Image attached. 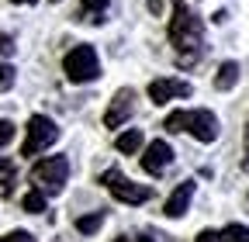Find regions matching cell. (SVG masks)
Listing matches in <instances>:
<instances>
[{"instance_id": "obj_7", "label": "cell", "mask_w": 249, "mask_h": 242, "mask_svg": "<svg viewBox=\"0 0 249 242\" xmlns=\"http://www.w3.org/2000/svg\"><path fill=\"white\" fill-rule=\"evenodd\" d=\"M170 166H173V145L166 138H152L142 153V170L149 176H163Z\"/></svg>"}, {"instance_id": "obj_22", "label": "cell", "mask_w": 249, "mask_h": 242, "mask_svg": "<svg viewBox=\"0 0 249 242\" xmlns=\"http://www.w3.org/2000/svg\"><path fill=\"white\" fill-rule=\"evenodd\" d=\"M14 52V38L11 35H0V55H11Z\"/></svg>"}, {"instance_id": "obj_2", "label": "cell", "mask_w": 249, "mask_h": 242, "mask_svg": "<svg viewBox=\"0 0 249 242\" xmlns=\"http://www.w3.org/2000/svg\"><path fill=\"white\" fill-rule=\"evenodd\" d=\"M166 132H187L194 135L197 142H214L218 138V118L208 111V107H197V111H173L166 114Z\"/></svg>"}, {"instance_id": "obj_3", "label": "cell", "mask_w": 249, "mask_h": 242, "mask_svg": "<svg viewBox=\"0 0 249 242\" xmlns=\"http://www.w3.org/2000/svg\"><path fill=\"white\" fill-rule=\"evenodd\" d=\"M62 69H66L70 83H90L101 76V63H97V49L93 45H73L66 55H62Z\"/></svg>"}, {"instance_id": "obj_5", "label": "cell", "mask_w": 249, "mask_h": 242, "mask_svg": "<svg viewBox=\"0 0 249 242\" xmlns=\"http://www.w3.org/2000/svg\"><path fill=\"white\" fill-rule=\"evenodd\" d=\"M59 142V125L45 114H31L28 121V135H24V145H21V156H38L45 153L49 145Z\"/></svg>"}, {"instance_id": "obj_19", "label": "cell", "mask_w": 249, "mask_h": 242, "mask_svg": "<svg viewBox=\"0 0 249 242\" xmlns=\"http://www.w3.org/2000/svg\"><path fill=\"white\" fill-rule=\"evenodd\" d=\"M11 138H14V125H11L7 118H0V149H4Z\"/></svg>"}, {"instance_id": "obj_21", "label": "cell", "mask_w": 249, "mask_h": 242, "mask_svg": "<svg viewBox=\"0 0 249 242\" xmlns=\"http://www.w3.org/2000/svg\"><path fill=\"white\" fill-rule=\"evenodd\" d=\"M194 242H225V239H222V232L204 228V232H197V239H194Z\"/></svg>"}, {"instance_id": "obj_20", "label": "cell", "mask_w": 249, "mask_h": 242, "mask_svg": "<svg viewBox=\"0 0 249 242\" xmlns=\"http://www.w3.org/2000/svg\"><path fill=\"white\" fill-rule=\"evenodd\" d=\"M0 242H35V235H31V232H24V228H18V232H7Z\"/></svg>"}, {"instance_id": "obj_23", "label": "cell", "mask_w": 249, "mask_h": 242, "mask_svg": "<svg viewBox=\"0 0 249 242\" xmlns=\"http://www.w3.org/2000/svg\"><path fill=\"white\" fill-rule=\"evenodd\" d=\"M118 242H156V239H149V235H135V239H128V235H121Z\"/></svg>"}, {"instance_id": "obj_8", "label": "cell", "mask_w": 249, "mask_h": 242, "mask_svg": "<svg viewBox=\"0 0 249 242\" xmlns=\"http://www.w3.org/2000/svg\"><path fill=\"white\" fill-rule=\"evenodd\" d=\"M132 114H135V90L121 86L118 94L111 97V107L104 111V128H121Z\"/></svg>"}, {"instance_id": "obj_4", "label": "cell", "mask_w": 249, "mask_h": 242, "mask_svg": "<svg viewBox=\"0 0 249 242\" xmlns=\"http://www.w3.org/2000/svg\"><path fill=\"white\" fill-rule=\"evenodd\" d=\"M66 180H70V156H45L31 170V184L38 190H45L49 197H55L66 187Z\"/></svg>"}, {"instance_id": "obj_14", "label": "cell", "mask_w": 249, "mask_h": 242, "mask_svg": "<svg viewBox=\"0 0 249 242\" xmlns=\"http://www.w3.org/2000/svg\"><path fill=\"white\" fill-rule=\"evenodd\" d=\"M45 197H49V194L35 187L31 194H24V197H21V207L28 211V215H38V211H45Z\"/></svg>"}, {"instance_id": "obj_16", "label": "cell", "mask_w": 249, "mask_h": 242, "mask_svg": "<svg viewBox=\"0 0 249 242\" xmlns=\"http://www.w3.org/2000/svg\"><path fill=\"white\" fill-rule=\"evenodd\" d=\"M222 239L225 242H249V225H225Z\"/></svg>"}, {"instance_id": "obj_6", "label": "cell", "mask_w": 249, "mask_h": 242, "mask_svg": "<svg viewBox=\"0 0 249 242\" xmlns=\"http://www.w3.org/2000/svg\"><path fill=\"white\" fill-rule=\"evenodd\" d=\"M101 184H104V187L111 190V197L121 201V204H145V201L152 197V187L135 184V180H124L118 170H104V173H101Z\"/></svg>"}, {"instance_id": "obj_18", "label": "cell", "mask_w": 249, "mask_h": 242, "mask_svg": "<svg viewBox=\"0 0 249 242\" xmlns=\"http://www.w3.org/2000/svg\"><path fill=\"white\" fill-rule=\"evenodd\" d=\"M14 80H18L14 66H7V63H0V90H11V86H14Z\"/></svg>"}, {"instance_id": "obj_10", "label": "cell", "mask_w": 249, "mask_h": 242, "mask_svg": "<svg viewBox=\"0 0 249 242\" xmlns=\"http://www.w3.org/2000/svg\"><path fill=\"white\" fill-rule=\"evenodd\" d=\"M194 190H197L194 180H183V184L166 197L163 215H166V218H183V215H187V207H191V201H194Z\"/></svg>"}, {"instance_id": "obj_12", "label": "cell", "mask_w": 249, "mask_h": 242, "mask_svg": "<svg viewBox=\"0 0 249 242\" xmlns=\"http://www.w3.org/2000/svg\"><path fill=\"white\" fill-rule=\"evenodd\" d=\"M239 83V63H222L218 66V76H214V90H232Z\"/></svg>"}, {"instance_id": "obj_1", "label": "cell", "mask_w": 249, "mask_h": 242, "mask_svg": "<svg viewBox=\"0 0 249 242\" xmlns=\"http://www.w3.org/2000/svg\"><path fill=\"white\" fill-rule=\"evenodd\" d=\"M170 42H173V52H177V66H183V69H191L204 52V21L183 0H173Z\"/></svg>"}, {"instance_id": "obj_13", "label": "cell", "mask_w": 249, "mask_h": 242, "mask_svg": "<svg viewBox=\"0 0 249 242\" xmlns=\"http://www.w3.org/2000/svg\"><path fill=\"white\" fill-rule=\"evenodd\" d=\"M114 149H118V153H124V156L139 153V149H142V132H139V128H128V132H121V135L114 138Z\"/></svg>"}, {"instance_id": "obj_11", "label": "cell", "mask_w": 249, "mask_h": 242, "mask_svg": "<svg viewBox=\"0 0 249 242\" xmlns=\"http://www.w3.org/2000/svg\"><path fill=\"white\" fill-rule=\"evenodd\" d=\"M107 11H111V0H80V17L90 24H101Z\"/></svg>"}, {"instance_id": "obj_9", "label": "cell", "mask_w": 249, "mask_h": 242, "mask_svg": "<svg viewBox=\"0 0 249 242\" xmlns=\"http://www.w3.org/2000/svg\"><path fill=\"white\" fill-rule=\"evenodd\" d=\"M191 94H194V86L183 83V80L160 76V80L149 83V101H152L156 107H163V104H170V101H177V97H191Z\"/></svg>"}, {"instance_id": "obj_17", "label": "cell", "mask_w": 249, "mask_h": 242, "mask_svg": "<svg viewBox=\"0 0 249 242\" xmlns=\"http://www.w3.org/2000/svg\"><path fill=\"white\" fill-rule=\"evenodd\" d=\"M11 184H14V163L0 159V187H4V194H11Z\"/></svg>"}, {"instance_id": "obj_26", "label": "cell", "mask_w": 249, "mask_h": 242, "mask_svg": "<svg viewBox=\"0 0 249 242\" xmlns=\"http://www.w3.org/2000/svg\"><path fill=\"white\" fill-rule=\"evenodd\" d=\"M52 4H59V0H52Z\"/></svg>"}, {"instance_id": "obj_25", "label": "cell", "mask_w": 249, "mask_h": 242, "mask_svg": "<svg viewBox=\"0 0 249 242\" xmlns=\"http://www.w3.org/2000/svg\"><path fill=\"white\" fill-rule=\"evenodd\" d=\"M11 4H28L31 7V4H38V0H11Z\"/></svg>"}, {"instance_id": "obj_24", "label": "cell", "mask_w": 249, "mask_h": 242, "mask_svg": "<svg viewBox=\"0 0 249 242\" xmlns=\"http://www.w3.org/2000/svg\"><path fill=\"white\" fill-rule=\"evenodd\" d=\"M246 170H249V132H246V163H242Z\"/></svg>"}, {"instance_id": "obj_15", "label": "cell", "mask_w": 249, "mask_h": 242, "mask_svg": "<svg viewBox=\"0 0 249 242\" xmlns=\"http://www.w3.org/2000/svg\"><path fill=\"white\" fill-rule=\"evenodd\" d=\"M101 225H104V211H93V215H83V218H76V228H80L83 235L97 232Z\"/></svg>"}]
</instances>
